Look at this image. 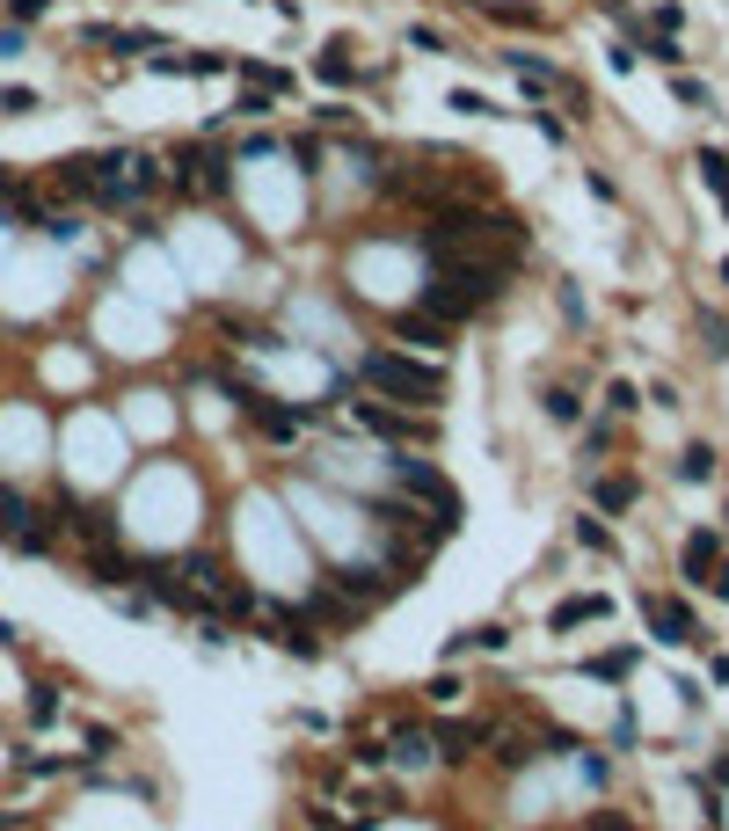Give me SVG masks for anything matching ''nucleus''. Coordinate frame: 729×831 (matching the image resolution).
Here are the masks:
<instances>
[{
	"instance_id": "3",
	"label": "nucleus",
	"mask_w": 729,
	"mask_h": 831,
	"mask_svg": "<svg viewBox=\"0 0 729 831\" xmlns=\"http://www.w3.org/2000/svg\"><path fill=\"white\" fill-rule=\"evenodd\" d=\"M387 474H394V489L409 503H431V525L438 533H452V525H460V489L445 482V474L431 468V460H409V452H394V460H387Z\"/></svg>"
},
{
	"instance_id": "20",
	"label": "nucleus",
	"mask_w": 729,
	"mask_h": 831,
	"mask_svg": "<svg viewBox=\"0 0 729 831\" xmlns=\"http://www.w3.org/2000/svg\"><path fill=\"white\" fill-rule=\"evenodd\" d=\"M715 554H722V547H715V533H694V540H686V576L715 570Z\"/></svg>"
},
{
	"instance_id": "5",
	"label": "nucleus",
	"mask_w": 729,
	"mask_h": 831,
	"mask_svg": "<svg viewBox=\"0 0 729 831\" xmlns=\"http://www.w3.org/2000/svg\"><path fill=\"white\" fill-rule=\"evenodd\" d=\"M350 416H358L372 438H394V445H409V438H438V423H409V409H372V401H350Z\"/></svg>"
},
{
	"instance_id": "15",
	"label": "nucleus",
	"mask_w": 729,
	"mask_h": 831,
	"mask_svg": "<svg viewBox=\"0 0 729 831\" xmlns=\"http://www.w3.org/2000/svg\"><path fill=\"white\" fill-rule=\"evenodd\" d=\"M504 59H511V73H518L525 88H562V73L547 66V59H533V52H504Z\"/></svg>"
},
{
	"instance_id": "14",
	"label": "nucleus",
	"mask_w": 729,
	"mask_h": 831,
	"mask_svg": "<svg viewBox=\"0 0 729 831\" xmlns=\"http://www.w3.org/2000/svg\"><path fill=\"white\" fill-rule=\"evenodd\" d=\"M30 511H37V503L22 496V489H8V482H0V540H16V533H22V519H30Z\"/></svg>"
},
{
	"instance_id": "4",
	"label": "nucleus",
	"mask_w": 729,
	"mask_h": 831,
	"mask_svg": "<svg viewBox=\"0 0 729 831\" xmlns=\"http://www.w3.org/2000/svg\"><path fill=\"white\" fill-rule=\"evenodd\" d=\"M234 401H242V409L263 423V438H278V445H292V438L307 431V409H278V401L256 394V387H234Z\"/></svg>"
},
{
	"instance_id": "18",
	"label": "nucleus",
	"mask_w": 729,
	"mask_h": 831,
	"mask_svg": "<svg viewBox=\"0 0 729 831\" xmlns=\"http://www.w3.org/2000/svg\"><path fill=\"white\" fill-rule=\"evenodd\" d=\"M591 503H598V511H627V503H635V482H591Z\"/></svg>"
},
{
	"instance_id": "35",
	"label": "nucleus",
	"mask_w": 729,
	"mask_h": 831,
	"mask_svg": "<svg viewBox=\"0 0 729 831\" xmlns=\"http://www.w3.org/2000/svg\"><path fill=\"white\" fill-rule=\"evenodd\" d=\"M0 59H22V30H0Z\"/></svg>"
},
{
	"instance_id": "22",
	"label": "nucleus",
	"mask_w": 729,
	"mask_h": 831,
	"mask_svg": "<svg viewBox=\"0 0 729 831\" xmlns=\"http://www.w3.org/2000/svg\"><path fill=\"white\" fill-rule=\"evenodd\" d=\"M525 759H540V751L525 745L518 729H504V737H496V766H525Z\"/></svg>"
},
{
	"instance_id": "16",
	"label": "nucleus",
	"mask_w": 729,
	"mask_h": 831,
	"mask_svg": "<svg viewBox=\"0 0 729 831\" xmlns=\"http://www.w3.org/2000/svg\"><path fill=\"white\" fill-rule=\"evenodd\" d=\"M715 468H722V452H715V445H686V460H678V482H708Z\"/></svg>"
},
{
	"instance_id": "11",
	"label": "nucleus",
	"mask_w": 729,
	"mask_h": 831,
	"mask_svg": "<svg viewBox=\"0 0 729 831\" xmlns=\"http://www.w3.org/2000/svg\"><path fill=\"white\" fill-rule=\"evenodd\" d=\"M394 336L423 343V350H445V321H431V314H394Z\"/></svg>"
},
{
	"instance_id": "9",
	"label": "nucleus",
	"mask_w": 729,
	"mask_h": 831,
	"mask_svg": "<svg viewBox=\"0 0 729 831\" xmlns=\"http://www.w3.org/2000/svg\"><path fill=\"white\" fill-rule=\"evenodd\" d=\"M132 570H140V562H124V547H95L88 554V584H132Z\"/></svg>"
},
{
	"instance_id": "1",
	"label": "nucleus",
	"mask_w": 729,
	"mask_h": 831,
	"mask_svg": "<svg viewBox=\"0 0 729 831\" xmlns=\"http://www.w3.org/2000/svg\"><path fill=\"white\" fill-rule=\"evenodd\" d=\"M504 277H511V256H496V263H445V270L423 285V314L431 321H474L482 307H496L504 299Z\"/></svg>"
},
{
	"instance_id": "13",
	"label": "nucleus",
	"mask_w": 729,
	"mask_h": 831,
	"mask_svg": "<svg viewBox=\"0 0 729 831\" xmlns=\"http://www.w3.org/2000/svg\"><path fill=\"white\" fill-rule=\"evenodd\" d=\"M387 759L394 766H431V737H423V729H394V737H387Z\"/></svg>"
},
{
	"instance_id": "12",
	"label": "nucleus",
	"mask_w": 729,
	"mask_h": 831,
	"mask_svg": "<svg viewBox=\"0 0 729 831\" xmlns=\"http://www.w3.org/2000/svg\"><path fill=\"white\" fill-rule=\"evenodd\" d=\"M307 613H314L321 627H358L364 606H343V598H336V584H329V591H314V598H307Z\"/></svg>"
},
{
	"instance_id": "7",
	"label": "nucleus",
	"mask_w": 729,
	"mask_h": 831,
	"mask_svg": "<svg viewBox=\"0 0 729 831\" xmlns=\"http://www.w3.org/2000/svg\"><path fill=\"white\" fill-rule=\"evenodd\" d=\"M270 642H278V649H292L299 664H314V657H321V642H314L307 627H299V613H285V606H270Z\"/></svg>"
},
{
	"instance_id": "19",
	"label": "nucleus",
	"mask_w": 729,
	"mask_h": 831,
	"mask_svg": "<svg viewBox=\"0 0 729 831\" xmlns=\"http://www.w3.org/2000/svg\"><path fill=\"white\" fill-rule=\"evenodd\" d=\"M30 722H37V729L59 722V686H30Z\"/></svg>"
},
{
	"instance_id": "21",
	"label": "nucleus",
	"mask_w": 729,
	"mask_h": 831,
	"mask_svg": "<svg viewBox=\"0 0 729 831\" xmlns=\"http://www.w3.org/2000/svg\"><path fill=\"white\" fill-rule=\"evenodd\" d=\"M700 183L729 205V154H700Z\"/></svg>"
},
{
	"instance_id": "25",
	"label": "nucleus",
	"mask_w": 729,
	"mask_h": 831,
	"mask_svg": "<svg viewBox=\"0 0 729 831\" xmlns=\"http://www.w3.org/2000/svg\"><path fill=\"white\" fill-rule=\"evenodd\" d=\"M30 110H37L30 88H0V117H30Z\"/></svg>"
},
{
	"instance_id": "27",
	"label": "nucleus",
	"mask_w": 729,
	"mask_h": 831,
	"mask_svg": "<svg viewBox=\"0 0 729 831\" xmlns=\"http://www.w3.org/2000/svg\"><path fill=\"white\" fill-rule=\"evenodd\" d=\"M700 329H708V350H715V358H729V321H722V314H708Z\"/></svg>"
},
{
	"instance_id": "10",
	"label": "nucleus",
	"mask_w": 729,
	"mask_h": 831,
	"mask_svg": "<svg viewBox=\"0 0 729 831\" xmlns=\"http://www.w3.org/2000/svg\"><path fill=\"white\" fill-rule=\"evenodd\" d=\"M482 737H489L482 722H468V729H460V722H445V729H438V745H445V751H438V759H445V766H468Z\"/></svg>"
},
{
	"instance_id": "37",
	"label": "nucleus",
	"mask_w": 729,
	"mask_h": 831,
	"mask_svg": "<svg viewBox=\"0 0 729 831\" xmlns=\"http://www.w3.org/2000/svg\"><path fill=\"white\" fill-rule=\"evenodd\" d=\"M8 642H16V627H8V620H0V649H8Z\"/></svg>"
},
{
	"instance_id": "32",
	"label": "nucleus",
	"mask_w": 729,
	"mask_h": 831,
	"mask_svg": "<svg viewBox=\"0 0 729 831\" xmlns=\"http://www.w3.org/2000/svg\"><path fill=\"white\" fill-rule=\"evenodd\" d=\"M234 117H270V95H263V88H256V95H242V103H234Z\"/></svg>"
},
{
	"instance_id": "29",
	"label": "nucleus",
	"mask_w": 729,
	"mask_h": 831,
	"mask_svg": "<svg viewBox=\"0 0 729 831\" xmlns=\"http://www.w3.org/2000/svg\"><path fill=\"white\" fill-rule=\"evenodd\" d=\"M678 88V103H694V110H715V95H708V88H700V81H671Z\"/></svg>"
},
{
	"instance_id": "17",
	"label": "nucleus",
	"mask_w": 729,
	"mask_h": 831,
	"mask_svg": "<svg viewBox=\"0 0 729 831\" xmlns=\"http://www.w3.org/2000/svg\"><path fill=\"white\" fill-rule=\"evenodd\" d=\"M606 613V598H562L555 613H547V627H576V620H598Z\"/></svg>"
},
{
	"instance_id": "33",
	"label": "nucleus",
	"mask_w": 729,
	"mask_h": 831,
	"mask_svg": "<svg viewBox=\"0 0 729 831\" xmlns=\"http://www.w3.org/2000/svg\"><path fill=\"white\" fill-rule=\"evenodd\" d=\"M606 401H613V409H620V416H627V409H643V394H635V387H627V380H613V394H606Z\"/></svg>"
},
{
	"instance_id": "28",
	"label": "nucleus",
	"mask_w": 729,
	"mask_h": 831,
	"mask_svg": "<svg viewBox=\"0 0 729 831\" xmlns=\"http://www.w3.org/2000/svg\"><path fill=\"white\" fill-rule=\"evenodd\" d=\"M321 81H336V88H343V81H350V59H343V52H336V44H329V52H321Z\"/></svg>"
},
{
	"instance_id": "24",
	"label": "nucleus",
	"mask_w": 729,
	"mask_h": 831,
	"mask_svg": "<svg viewBox=\"0 0 729 831\" xmlns=\"http://www.w3.org/2000/svg\"><path fill=\"white\" fill-rule=\"evenodd\" d=\"M576 773H584V788H606V780H613V766L598 759V751H576Z\"/></svg>"
},
{
	"instance_id": "6",
	"label": "nucleus",
	"mask_w": 729,
	"mask_h": 831,
	"mask_svg": "<svg viewBox=\"0 0 729 831\" xmlns=\"http://www.w3.org/2000/svg\"><path fill=\"white\" fill-rule=\"evenodd\" d=\"M643 620L657 627V642H664V649H686V642L700 635V627H694V613L678 606V598H643Z\"/></svg>"
},
{
	"instance_id": "2",
	"label": "nucleus",
	"mask_w": 729,
	"mask_h": 831,
	"mask_svg": "<svg viewBox=\"0 0 729 831\" xmlns=\"http://www.w3.org/2000/svg\"><path fill=\"white\" fill-rule=\"evenodd\" d=\"M358 380L380 387L387 401H417V409H438V401H445V372H438V365L401 358V350H364V358H358Z\"/></svg>"
},
{
	"instance_id": "31",
	"label": "nucleus",
	"mask_w": 729,
	"mask_h": 831,
	"mask_svg": "<svg viewBox=\"0 0 729 831\" xmlns=\"http://www.w3.org/2000/svg\"><path fill=\"white\" fill-rule=\"evenodd\" d=\"M468 642H474V649H504V642H511V627H474Z\"/></svg>"
},
{
	"instance_id": "23",
	"label": "nucleus",
	"mask_w": 729,
	"mask_h": 831,
	"mask_svg": "<svg viewBox=\"0 0 729 831\" xmlns=\"http://www.w3.org/2000/svg\"><path fill=\"white\" fill-rule=\"evenodd\" d=\"M576 547H591V554H613V533L598 519H576Z\"/></svg>"
},
{
	"instance_id": "30",
	"label": "nucleus",
	"mask_w": 729,
	"mask_h": 831,
	"mask_svg": "<svg viewBox=\"0 0 729 831\" xmlns=\"http://www.w3.org/2000/svg\"><path fill=\"white\" fill-rule=\"evenodd\" d=\"M627 664H635V657H627V649H606V657L591 664V671H598V678H620V671H627Z\"/></svg>"
},
{
	"instance_id": "34",
	"label": "nucleus",
	"mask_w": 729,
	"mask_h": 831,
	"mask_svg": "<svg viewBox=\"0 0 729 831\" xmlns=\"http://www.w3.org/2000/svg\"><path fill=\"white\" fill-rule=\"evenodd\" d=\"M44 8H52V0H8V16H16V22H37Z\"/></svg>"
},
{
	"instance_id": "36",
	"label": "nucleus",
	"mask_w": 729,
	"mask_h": 831,
	"mask_svg": "<svg viewBox=\"0 0 729 831\" xmlns=\"http://www.w3.org/2000/svg\"><path fill=\"white\" fill-rule=\"evenodd\" d=\"M598 831H635V824H627V817H598Z\"/></svg>"
},
{
	"instance_id": "8",
	"label": "nucleus",
	"mask_w": 729,
	"mask_h": 831,
	"mask_svg": "<svg viewBox=\"0 0 729 831\" xmlns=\"http://www.w3.org/2000/svg\"><path fill=\"white\" fill-rule=\"evenodd\" d=\"M8 547H16V554H52V547H59V519H52V503H44V511H30V519H22V533L8 540Z\"/></svg>"
},
{
	"instance_id": "26",
	"label": "nucleus",
	"mask_w": 729,
	"mask_h": 831,
	"mask_svg": "<svg viewBox=\"0 0 729 831\" xmlns=\"http://www.w3.org/2000/svg\"><path fill=\"white\" fill-rule=\"evenodd\" d=\"M547 416H555V423H576V394L569 387H547Z\"/></svg>"
}]
</instances>
